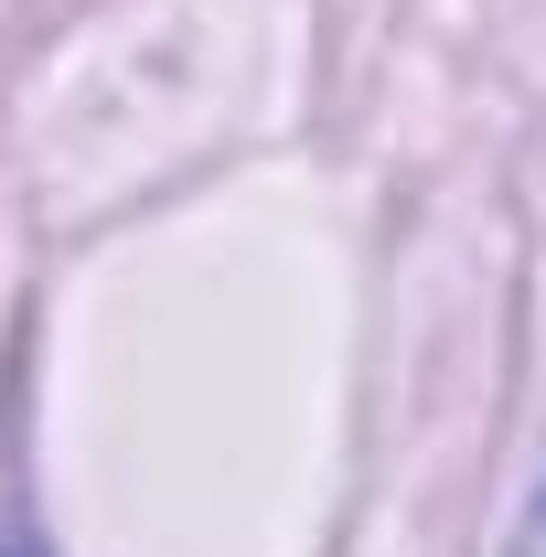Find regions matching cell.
<instances>
[{
	"mask_svg": "<svg viewBox=\"0 0 546 557\" xmlns=\"http://www.w3.org/2000/svg\"><path fill=\"white\" fill-rule=\"evenodd\" d=\"M514 557H546V504L525 515V536H514Z\"/></svg>",
	"mask_w": 546,
	"mask_h": 557,
	"instance_id": "6da1fadb",
	"label": "cell"
}]
</instances>
